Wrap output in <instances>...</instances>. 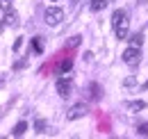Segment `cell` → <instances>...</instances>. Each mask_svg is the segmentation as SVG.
Listing matches in <instances>:
<instances>
[{
    "label": "cell",
    "mask_w": 148,
    "mask_h": 139,
    "mask_svg": "<svg viewBox=\"0 0 148 139\" xmlns=\"http://www.w3.org/2000/svg\"><path fill=\"white\" fill-rule=\"evenodd\" d=\"M112 28H114V34L116 39H125L130 32V18H128V12L123 9H116L112 14Z\"/></svg>",
    "instance_id": "obj_1"
},
{
    "label": "cell",
    "mask_w": 148,
    "mask_h": 139,
    "mask_svg": "<svg viewBox=\"0 0 148 139\" xmlns=\"http://www.w3.org/2000/svg\"><path fill=\"white\" fill-rule=\"evenodd\" d=\"M43 21H46V25H59L62 21H64V12L59 9V7H48L46 9V14H43Z\"/></svg>",
    "instance_id": "obj_2"
},
{
    "label": "cell",
    "mask_w": 148,
    "mask_h": 139,
    "mask_svg": "<svg viewBox=\"0 0 148 139\" xmlns=\"http://www.w3.org/2000/svg\"><path fill=\"white\" fill-rule=\"evenodd\" d=\"M121 57H123V62H125L128 66H139V62H141V48H132V46H130V48L123 50Z\"/></svg>",
    "instance_id": "obj_3"
},
{
    "label": "cell",
    "mask_w": 148,
    "mask_h": 139,
    "mask_svg": "<svg viewBox=\"0 0 148 139\" xmlns=\"http://www.w3.org/2000/svg\"><path fill=\"white\" fill-rule=\"evenodd\" d=\"M87 112H89V107L84 103H77V105H73L69 112H66V119L69 121H77V119H84L87 116Z\"/></svg>",
    "instance_id": "obj_4"
},
{
    "label": "cell",
    "mask_w": 148,
    "mask_h": 139,
    "mask_svg": "<svg viewBox=\"0 0 148 139\" xmlns=\"http://www.w3.org/2000/svg\"><path fill=\"white\" fill-rule=\"evenodd\" d=\"M2 23L9 25V28H18V14H16L14 9H7L5 16H2Z\"/></svg>",
    "instance_id": "obj_5"
},
{
    "label": "cell",
    "mask_w": 148,
    "mask_h": 139,
    "mask_svg": "<svg viewBox=\"0 0 148 139\" xmlns=\"http://www.w3.org/2000/svg\"><path fill=\"white\" fill-rule=\"evenodd\" d=\"M55 87H57V94H59L62 98H69V96H71V82H69V80H64V78L57 80Z\"/></svg>",
    "instance_id": "obj_6"
},
{
    "label": "cell",
    "mask_w": 148,
    "mask_h": 139,
    "mask_svg": "<svg viewBox=\"0 0 148 139\" xmlns=\"http://www.w3.org/2000/svg\"><path fill=\"white\" fill-rule=\"evenodd\" d=\"M128 41H130V46H132V48H141V43H144V34H141V32H137V34L130 36Z\"/></svg>",
    "instance_id": "obj_7"
},
{
    "label": "cell",
    "mask_w": 148,
    "mask_h": 139,
    "mask_svg": "<svg viewBox=\"0 0 148 139\" xmlns=\"http://www.w3.org/2000/svg\"><path fill=\"white\" fill-rule=\"evenodd\" d=\"M25 130H27V123L21 121V123H16V128L12 130V135H14V137H21V135H25Z\"/></svg>",
    "instance_id": "obj_8"
},
{
    "label": "cell",
    "mask_w": 148,
    "mask_h": 139,
    "mask_svg": "<svg viewBox=\"0 0 148 139\" xmlns=\"http://www.w3.org/2000/svg\"><path fill=\"white\" fill-rule=\"evenodd\" d=\"M46 128H48V121H46V119H37V121H34V130H37L39 135H43Z\"/></svg>",
    "instance_id": "obj_9"
},
{
    "label": "cell",
    "mask_w": 148,
    "mask_h": 139,
    "mask_svg": "<svg viewBox=\"0 0 148 139\" xmlns=\"http://www.w3.org/2000/svg\"><path fill=\"white\" fill-rule=\"evenodd\" d=\"M107 2H110V0H91V12H100V9H105Z\"/></svg>",
    "instance_id": "obj_10"
},
{
    "label": "cell",
    "mask_w": 148,
    "mask_h": 139,
    "mask_svg": "<svg viewBox=\"0 0 148 139\" xmlns=\"http://www.w3.org/2000/svg\"><path fill=\"white\" fill-rule=\"evenodd\" d=\"M144 107H146L144 100H132V103H128V109H132V112H141Z\"/></svg>",
    "instance_id": "obj_11"
},
{
    "label": "cell",
    "mask_w": 148,
    "mask_h": 139,
    "mask_svg": "<svg viewBox=\"0 0 148 139\" xmlns=\"http://www.w3.org/2000/svg\"><path fill=\"white\" fill-rule=\"evenodd\" d=\"M137 135L148 137V123H139V125H137Z\"/></svg>",
    "instance_id": "obj_12"
},
{
    "label": "cell",
    "mask_w": 148,
    "mask_h": 139,
    "mask_svg": "<svg viewBox=\"0 0 148 139\" xmlns=\"http://www.w3.org/2000/svg\"><path fill=\"white\" fill-rule=\"evenodd\" d=\"M80 39H82V36H71V41H69V48H77V46H80Z\"/></svg>",
    "instance_id": "obj_13"
},
{
    "label": "cell",
    "mask_w": 148,
    "mask_h": 139,
    "mask_svg": "<svg viewBox=\"0 0 148 139\" xmlns=\"http://www.w3.org/2000/svg\"><path fill=\"white\" fill-rule=\"evenodd\" d=\"M0 9H2V12L12 9V0H0Z\"/></svg>",
    "instance_id": "obj_14"
},
{
    "label": "cell",
    "mask_w": 148,
    "mask_h": 139,
    "mask_svg": "<svg viewBox=\"0 0 148 139\" xmlns=\"http://www.w3.org/2000/svg\"><path fill=\"white\" fill-rule=\"evenodd\" d=\"M123 85H125V87H134V85H137V78H125Z\"/></svg>",
    "instance_id": "obj_15"
},
{
    "label": "cell",
    "mask_w": 148,
    "mask_h": 139,
    "mask_svg": "<svg viewBox=\"0 0 148 139\" xmlns=\"http://www.w3.org/2000/svg\"><path fill=\"white\" fill-rule=\"evenodd\" d=\"M77 7H80V0H71V14L77 12Z\"/></svg>",
    "instance_id": "obj_16"
},
{
    "label": "cell",
    "mask_w": 148,
    "mask_h": 139,
    "mask_svg": "<svg viewBox=\"0 0 148 139\" xmlns=\"http://www.w3.org/2000/svg\"><path fill=\"white\" fill-rule=\"evenodd\" d=\"M32 46H34V50H37V52L41 50V41H39V39H34V43H32Z\"/></svg>",
    "instance_id": "obj_17"
},
{
    "label": "cell",
    "mask_w": 148,
    "mask_h": 139,
    "mask_svg": "<svg viewBox=\"0 0 148 139\" xmlns=\"http://www.w3.org/2000/svg\"><path fill=\"white\" fill-rule=\"evenodd\" d=\"M21 46H23V39H16V43H14V50H18Z\"/></svg>",
    "instance_id": "obj_18"
}]
</instances>
